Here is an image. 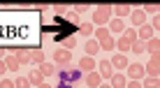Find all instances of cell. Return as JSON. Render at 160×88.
Here are the masks:
<instances>
[{
	"label": "cell",
	"instance_id": "1",
	"mask_svg": "<svg viewBox=\"0 0 160 88\" xmlns=\"http://www.w3.org/2000/svg\"><path fill=\"white\" fill-rule=\"evenodd\" d=\"M81 74H84V72H81L79 67H77V70H58L56 86H53V88H79V84L84 81Z\"/></svg>",
	"mask_w": 160,
	"mask_h": 88
},
{
	"label": "cell",
	"instance_id": "2",
	"mask_svg": "<svg viewBox=\"0 0 160 88\" xmlns=\"http://www.w3.org/2000/svg\"><path fill=\"white\" fill-rule=\"evenodd\" d=\"M112 19H114V7H109V5L98 7L95 12H93V26H98V28H104Z\"/></svg>",
	"mask_w": 160,
	"mask_h": 88
},
{
	"label": "cell",
	"instance_id": "3",
	"mask_svg": "<svg viewBox=\"0 0 160 88\" xmlns=\"http://www.w3.org/2000/svg\"><path fill=\"white\" fill-rule=\"evenodd\" d=\"M70 60H72V53H70L68 49H56V51H53V63H56L58 70H68Z\"/></svg>",
	"mask_w": 160,
	"mask_h": 88
},
{
	"label": "cell",
	"instance_id": "4",
	"mask_svg": "<svg viewBox=\"0 0 160 88\" xmlns=\"http://www.w3.org/2000/svg\"><path fill=\"white\" fill-rule=\"evenodd\" d=\"M125 74H128V79L142 81V79L146 76V70H144V65H142V63H130V65H128V72H125Z\"/></svg>",
	"mask_w": 160,
	"mask_h": 88
},
{
	"label": "cell",
	"instance_id": "5",
	"mask_svg": "<svg viewBox=\"0 0 160 88\" xmlns=\"http://www.w3.org/2000/svg\"><path fill=\"white\" fill-rule=\"evenodd\" d=\"M112 65H114V70L116 72H123V70H128V58H125V53H114L112 56Z\"/></svg>",
	"mask_w": 160,
	"mask_h": 88
},
{
	"label": "cell",
	"instance_id": "6",
	"mask_svg": "<svg viewBox=\"0 0 160 88\" xmlns=\"http://www.w3.org/2000/svg\"><path fill=\"white\" fill-rule=\"evenodd\" d=\"M79 70H81V72H95V70H98V63H95V58H93V56H84V58H81L79 60Z\"/></svg>",
	"mask_w": 160,
	"mask_h": 88
},
{
	"label": "cell",
	"instance_id": "7",
	"mask_svg": "<svg viewBox=\"0 0 160 88\" xmlns=\"http://www.w3.org/2000/svg\"><path fill=\"white\" fill-rule=\"evenodd\" d=\"M128 74L125 72H114V76L109 79V84H112V88H125L128 86Z\"/></svg>",
	"mask_w": 160,
	"mask_h": 88
},
{
	"label": "cell",
	"instance_id": "8",
	"mask_svg": "<svg viewBox=\"0 0 160 88\" xmlns=\"http://www.w3.org/2000/svg\"><path fill=\"white\" fill-rule=\"evenodd\" d=\"M98 72L102 74V79H112V76H114V65H112V60H102V63H98Z\"/></svg>",
	"mask_w": 160,
	"mask_h": 88
},
{
	"label": "cell",
	"instance_id": "9",
	"mask_svg": "<svg viewBox=\"0 0 160 88\" xmlns=\"http://www.w3.org/2000/svg\"><path fill=\"white\" fill-rule=\"evenodd\" d=\"M153 32H156V30H153V26H151V23H144L139 30H137V35H139L142 42H148V40H153V37H156Z\"/></svg>",
	"mask_w": 160,
	"mask_h": 88
},
{
	"label": "cell",
	"instance_id": "10",
	"mask_svg": "<svg viewBox=\"0 0 160 88\" xmlns=\"http://www.w3.org/2000/svg\"><path fill=\"white\" fill-rule=\"evenodd\" d=\"M84 81H86L88 88H100V84H102V74H100V72H88Z\"/></svg>",
	"mask_w": 160,
	"mask_h": 88
},
{
	"label": "cell",
	"instance_id": "11",
	"mask_svg": "<svg viewBox=\"0 0 160 88\" xmlns=\"http://www.w3.org/2000/svg\"><path fill=\"white\" fill-rule=\"evenodd\" d=\"M130 21H132V26H144L146 23V12H144V7L142 9H132V16H130Z\"/></svg>",
	"mask_w": 160,
	"mask_h": 88
},
{
	"label": "cell",
	"instance_id": "12",
	"mask_svg": "<svg viewBox=\"0 0 160 88\" xmlns=\"http://www.w3.org/2000/svg\"><path fill=\"white\" fill-rule=\"evenodd\" d=\"M109 32H112V35H121V32H125V26H123V19H116V16H114L112 21H109Z\"/></svg>",
	"mask_w": 160,
	"mask_h": 88
},
{
	"label": "cell",
	"instance_id": "13",
	"mask_svg": "<svg viewBox=\"0 0 160 88\" xmlns=\"http://www.w3.org/2000/svg\"><path fill=\"white\" fill-rule=\"evenodd\" d=\"M37 70H40V72H42L44 76H49V79L58 74V67H56V63H47V60H44V63H42Z\"/></svg>",
	"mask_w": 160,
	"mask_h": 88
},
{
	"label": "cell",
	"instance_id": "14",
	"mask_svg": "<svg viewBox=\"0 0 160 88\" xmlns=\"http://www.w3.org/2000/svg\"><path fill=\"white\" fill-rule=\"evenodd\" d=\"M130 49H132V42H130L125 35H121L118 40H116V51H118V53H128Z\"/></svg>",
	"mask_w": 160,
	"mask_h": 88
},
{
	"label": "cell",
	"instance_id": "15",
	"mask_svg": "<svg viewBox=\"0 0 160 88\" xmlns=\"http://www.w3.org/2000/svg\"><path fill=\"white\" fill-rule=\"evenodd\" d=\"M5 65H7L9 72H19V67H21V63L16 60L14 53H7V56H5Z\"/></svg>",
	"mask_w": 160,
	"mask_h": 88
},
{
	"label": "cell",
	"instance_id": "16",
	"mask_svg": "<svg viewBox=\"0 0 160 88\" xmlns=\"http://www.w3.org/2000/svg\"><path fill=\"white\" fill-rule=\"evenodd\" d=\"M114 16H116V19L132 16V7H130V5H116V7H114Z\"/></svg>",
	"mask_w": 160,
	"mask_h": 88
},
{
	"label": "cell",
	"instance_id": "17",
	"mask_svg": "<svg viewBox=\"0 0 160 88\" xmlns=\"http://www.w3.org/2000/svg\"><path fill=\"white\" fill-rule=\"evenodd\" d=\"M100 42H98V40H86V56H93V58H95V53L98 51H100Z\"/></svg>",
	"mask_w": 160,
	"mask_h": 88
},
{
	"label": "cell",
	"instance_id": "18",
	"mask_svg": "<svg viewBox=\"0 0 160 88\" xmlns=\"http://www.w3.org/2000/svg\"><path fill=\"white\" fill-rule=\"evenodd\" d=\"M44 79H47V76H44L40 70H37V72H30L28 74V81H30V86H42L44 84Z\"/></svg>",
	"mask_w": 160,
	"mask_h": 88
},
{
	"label": "cell",
	"instance_id": "19",
	"mask_svg": "<svg viewBox=\"0 0 160 88\" xmlns=\"http://www.w3.org/2000/svg\"><path fill=\"white\" fill-rule=\"evenodd\" d=\"M14 56H16V60H19L21 65H30V51H23V49H19Z\"/></svg>",
	"mask_w": 160,
	"mask_h": 88
},
{
	"label": "cell",
	"instance_id": "20",
	"mask_svg": "<svg viewBox=\"0 0 160 88\" xmlns=\"http://www.w3.org/2000/svg\"><path fill=\"white\" fill-rule=\"evenodd\" d=\"M160 51V40L158 37H153V40L146 42V53H158Z\"/></svg>",
	"mask_w": 160,
	"mask_h": 88
},
{
	"label": "cell",
	"instance_id": "21",
	"mask_svg": "<svg viewBox=\"0 0 160 88\" xmlns=\"http://www.w3.org/2000/svg\"><path fill=\"white\" fill-rule=\"evenodd\" d=\"M142 86H144V88H160V79H158V76H144Z\"/></svg>",
	"mask_w": 160,
	"mask_h": 88
},
{
	"label": "cell",
	"instance_id": "22",
	"mask_svg": "<svg viewBox=\"0 0 160 88\" xmlns=\"http://www.w3.org/2000/svg\"><path fill=\"white\" fill-rule=\"evenodd\" d=\"M144 70H146V76H158L160 74V67H158L156 63H151V60L144 65Z\"/></svg>",
	"mask_w": 160,
	"mask_h": 88
},
{
	"label": "cell",
	"instance_id": "23",
	"mask_svg": "<svg viewBox=\"0 0 160 88\" xmlns=\"http://www.w3.org/2000/svg\"><path fill=\"white\" fill-rule=\"evenodd\" d=\"M30 63H35L37 67H40V65L44 63V53L40 51V49H37V51H30Z\"/></svg>",
	"mask_w": 160,
	"mask_h": 88
},
{
	"label": "cell",
	"instance_id": "24",
	"mask_svg": "<svg viewBox=\"0 0 160 88\" xmlns=\"http://www.w3.org/2000/svg\"><path fill=\"white\" fill-rule=\"evenodd\" d=\"M79 30H81V35H95V26L93 23H79Z\"/></svg>",
	"mask_w": 160,
	"mask_h": 88
},
{
	"label": "cell",
	"instance_id": "25",
	"mask_svg": "<svg viewBox=\"0 0 160 88\" xmlns=\"http://www.w3.org/2000/svg\"><path fill=\"white\" fill-rule=\"evenodd\" d=\"M14 88H30L28 76H16V79H14Z\"/></svg>",
	"mask_w": 160,
	"mask_h": 88
},
{
	"label": "cell",
	"instance_id": "26",
	"mask_svg": "<svg viewBox=\"0 0 160 88\" xmlns=\"http://www.w3.org/2000/svg\"><path fill=\"white\" fill-rule=\"evenodd\" d=\"M74 46H77V37L74 35H68L63 40V49H68V51H70V49H74Z\"/></svg>",
	"mask_w": 160,
	"mask_h": 88
},
{
	"label": "cell",
	"instance_id": "27",
	"mask_svg": "<svg viewBox=\"0 0 160 88\" xmlns=\"http://www.w3.org/2000/svg\"><path fill=\"white\" fill-rule=\"evenodd\" d=\"M132 53H144L146 51V42H142V40H137L135 44H132V49H130Z\"/></svg>",
	"mask_w": 160,
	"mask_h": 88
},
{
	"label": "cell",
	"instance_id": "28",
	"mask_svg": "<svg viewBox=\"0 0 160 88\" xmlns=\"http://www.w3.org/2000/svg\"><path fill=\"white\" fill-rule=\"evenodd\" d=\"M123 35L128 37V40H130L132 44H135L137 40H139V35H137V30H135V28H125V32H123Z\"/></svg>",
	"mask_w": 160,
	"mask_h": 88
},
{
	"label": "cell",
	"instance_id": "29",
	"mask_svg": "<svg viewBox=\"0 0 160 88\" xmlns=\"http://www.w3.org/2000/svg\"><path fill=\"white\" fill-rule=\"evenodd\" d=\"M158 9H160L158 5H146V7H144V12H146V14H153V16H156V14H158Z\"/></svg>",
	"mask_w": 160,
	"mask_h": 88
},
{
	"label": "cell",
	"instance_id": "30",
	"mask_svg": "<svg viewBox=\"0 0 160 88\" xmlns=\"http://www.w3.org/2000/svg\"><path fill=\"white\" fill-rule=\"evenodd\" d=\"M88 9H91L88 5H77V7H74V14H86Z\"/></svg>",
	"mask_w": 160,
	"mask_h": 88
},
{
	"label": "cell",
	"instance_id": "31",
	"mask_svg": "<svg viewBox=\"0 0 160 88\" xmlns=\"http://www.w3.org/2000/svg\"><path fill=\"white\" fill-rule=\"evenodd\" d=\"M0 88H14V81L12 79H0Z\"/></svg>",
	"mask_w": 160,
	"mask_h": 88
},
{
	"label": "cell",
	"instance_id": "32",
	"mask_svg": "<svg viewBox=\"0 0 160 88\" xmlns=\"http://www.w3.org/2000/svg\"><path fill=\"white\" fill-rule=\"evenodd\" d=\"M125 88H144V86H142V81H137V79H130Z\"/></svg>",
	"mask_w": 160,
	"mask_h": 88
},
{
	"label": "cell",
	"instance_id": "33",
	"mask_svg": "<svg viewBox=\"0 0 160 88\" xmlns=\"http://www.w3.org/2000/svg\"><path fill=\"white\" fill-rule=\"evenodd\" d=\"M153 30H160V14H156V16H153Z\"/></svg>",
	"mask_w": 160,
	"mask_h": 88
},
{
	"label": "cell",
	"instance_id": "34",
	"mask_svg": "<svg viewBox=\"0 0 160 88\" xmlns=\"http://www.w3.org/2000/svg\"><path fill=\"white\" fill-rule=\"evenodd\" d=\"M5 72H7V65H5V60H0V79H5Z\"/></svg>",
	"mask_w": 160,
	"mask_h": 88
},
{
	"label": "cell",
	"instance_id": "35",
	"mask_svg": "<svg viewBox=\"0 0 160 88\" xmlns=\"http://www.w3.org/2000/svg\"><path fill=\"white\" fill-rule=\"evenodd\" d=\"M151 63H156L158 67H160V51L158 53H151Z\"/></svg>",
	"mask_w": 160,
	"mask_h": 88
},
{
	"label": "cell",
	"instance_id": "36",
	"mask_svg": "<svg viewBox=\"0 0 160 88\" xmlns=\"http://www.w3.org/2000/svg\"><path fill=\"white\" fill-rule=\"evenodd\" d=\"M56 12L58 14H65V12H68V7H65V5H56Z\"/></svg>",
	"mask_w": 160,
	"mask_h": 88
},
{
	"label": "cell",
	"instance_id": "37",
	"mask_svg": "<svg viewBox=\"0 0 160 88\" xmlns=\"http://www.w3.org/2000/svg\"><path fill=\"white\" fill-rule=\"evenodd\" d=\"M5 56H7V51H5V49H0V60H5Z\"/></svg>",
	"mask_w": 160,
	"mask_h": 88
},
{
	"label": "cell",
	"instance_id": "38",
	"mask_svg": "<svg viewBox=\"0 0 160 88\" xmlns=\"http://www.w3.org/2000/svg\"><path fill=\"white\" fill-rule=\"evenodd\" d=\"M37 88H53V86H51V84H47V81H44V84H42V86H37Z\"/></svg>",
	"mask_w": 160,
	"mask_h": 88
},
{
	"label": "cell",
	"instance_id": "39",
	"mask_svg": "<svg viewBox=\"0 0 160 88\" xmlns=\"http://www.w3.org/2000/svg\"><path fill=\"white\" fill-rule=\"evenodd\" d=\"M100 88H112V84H100Z\"/></svg>",
	"mask_w": 160,
	"mask_h": 88
}]
</instances>
